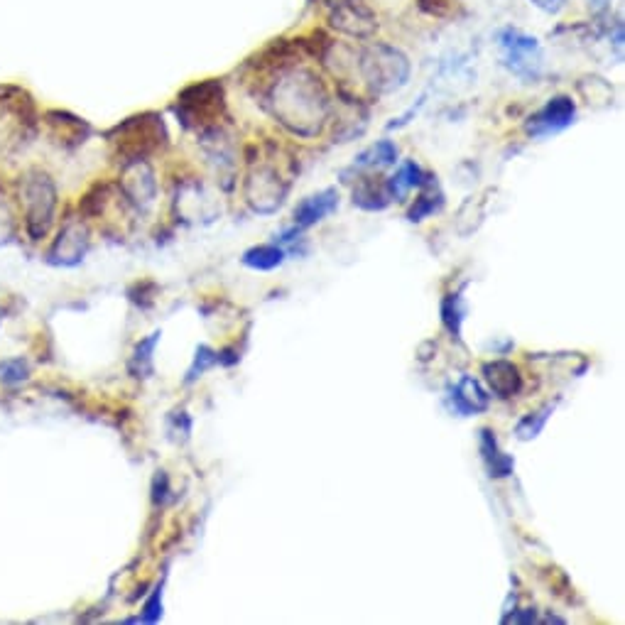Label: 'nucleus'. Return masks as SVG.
Returning a JSON list of instances; mask_svg holds the SVG:
<instances>
[{
	"label": "nucleus",
	"instance_id": "nucleus-26",
	"mask_svg": "<svg viewBox=\"0 0 625 625\" xmlns=\"http://www.w3.org/2000/svg\"><path fill=\"white\" fill-rule=\"evenodd\" d=\"M170 434L175 442H187L189 434H192V420L184 410H175L170 415Z\"/></svg>",
	"mask_w": 625,
	"mask_h": 625
},
{
	"label": "nucleus",
	"instance_id": "nucleus-31",
	"mask_svg": "<svg viewBox=\"0 0 625 625\" xmlns=\"http://www.w3.org/2000/svg\"><path fill=\"white\" fill-rule=\"evenodd\" d=\"M611 3V0H589V5H594L596 10H601V8H606V5Z\"/></svg>",
	"mask_w": 625,
	"mask_h": 625
},
{
	"label": "nucleus",
	"instance_id": "nucleus-20",
	"mask_svg": "<svg viewBox=\"0 0 625 625\" xmlns=\"http://www.w3.org/2000/svg\"><path fill=\"white\" fill-rule=\"evenodd\" d=\"M437 177H432L429 182L425 184V192L420 194V197L415 199V204L410 206V211H407V219L412 221V224H420V221L429 219L432 214H437V211H442L444 206V194L437 189V182H434Z\"/></svg>",
	"mask_w": 625,
	"mask_h": 625
},
{
	"label": "nucleus",
	"instance_id": "nucleus-14",
	"mask_svg": "<svg viewBox=\"0 0 625 625\" xmlns=\"http://www.w3.org/2000/svg\"><path fill=\"white\" fill-rule=\"evenodd\" d=\"M123 192L125 197L133 201L135 206H150L152 199L157 194L155 175H152L148 162H133V165H125V177H123Z\"/></svg>",
	"mask_w": 625,
	"mask_h": 625
},
{
	"label": "nucleus",
	"instance_id": "nucleus-17",
	"mask_svg": "<svg viewBox=\"0 0 625 625\" xmlns=\"http://www.w3.org/2000/svg\"><path fill=\"white\" fill-rule=\"evenodd\" d=\"M398 145L393 143V140H378V143L371 145L368 150H363L361 155L356 157V162H353V170L363 172V170H385V167L395 165L398 162Z\"/></svg>",
	"mask_w": 625,
	"mask_h": 625
},
{
	"label": "nucleus",
	"instance_id": "nucleus-24",
	"mask_svg": "<svg viewBox=\"0 0 625 625\" xmlns=\"http://www.w3.org/2000/svg\"><path fill=\"white\" fill-rule=\"evenodd\" d=\"M214 366H219V351L209 349V346H199L197 356H194V363H192V368H189L187 380H184V383L187 385L194 383V380L201 378V375Z\"/></svg>",
	"mask_w": 625,
	"mask_h": 625
},
{
	"label": "nucleus",
	"instance_id": "nucleus-6",
	"mask_svg": "<svg viewBox=\"0 0 625 625\" xmlns=\"http://www.w3.org/2000/svg\"><path fill=\"white\" fill-rule=\"evenodd\" d=\"M287 192H290V182L282 179L277 167L273 165H253L246 177V201L250 209L258 214H275L282 204H285Z\"/></svg>",
	"mask_w": 625,
	"mask_h": 625
},
{
	"label": "nucleus",
	"instance_id": "nucleus-2",
	"mask_svg": "<svg viewBox=\"0 0 625 625\" xmlns=\"http://www.w3.org/2000/svg\"><path fill=\"white\" fill-rule=\"evenodd\" d=\"M175 113L184 128L197 130L201 135L219 128L221 118L226 116L224 84H221L219 79H204L187 86V89L177 96Z\"/></svg>",
	"mask_w": 625,
	"mask_h": 625
},
{
	"label": "nucleus",
	"instance_id": "nucleus-32",
	"mask_svg": "<svg viewBox=\"0 0 625 625\" xmlns=\"http://www.w3.org/2000/svg\"><path fill=\"white\" fill-rule=\"evenodd\" d=\"M307 3H309V5H314V3H317V0H307Z\"/></svg>",
	"mask_w": 625,
	"mask_h": 625
},
{
	"label": "nucleus",
	"instance_id": "nucleus-19",
	"mask_svg": "<svg viewBox=\"0 0 625 625\" xmlns=\"http://www.w3.org/2000/svg\"><path fill=\"white\" fill-rule=\"evenodd\" d=\"M241 263L250 270H258V273H268V270L280 268L285 263V250L275 243H263V246H253L243 253Z\"/></svg>",
	"mask_w": 625,
	"mask_h": 625
},
{
	"label": "nucleus",
	"instance_id": "nucleus-15",
	"mask_svg": "<svg viewBox=\"0 0 625 625\" xmlns=\"http://www.w3.org/2000/svg\"><path fill=\"white\" fill-rule=\"evenodd\" d=\"M478 451H481L483 466L491 478H508L515 469V459L510 454H503L498 447L496 432L488 427L478 429Z\"/></svg>",
	"mask_w": 625,
	"mask_h": 625
},
{
	"label": "nucleus",
	"instance_id": "nucleus-16",
	"mask_svg": "<svg viewBox=\"0 0 625 625\" xmlns=\"http://www.w3.org/2000/svg\"><path fill=\"white\" fill-rule=\"evenodd\" d=\"M429 179H432V175H427V172L422 170L415 160H405L393 177L385 179V189H388L390 199L402 201L407 194L412 192V189L425 187Z\"/></svg>",
	"mask_w": 625,
	"mask_h": 625
},
{
	"label": "nucleus",
	"instance_id": "nucleus-27",
	"mask_svg": "<svg viewBox=\"0 0 625 625\" xmlns=\"http://www.w3.org/2000/svg\"><path fill=\"white\" fill-rule=\"evenodd\" d=\"M160 618H162V586H157L155 594L150 596L148 603H145L143 618H140V621L155 623V621H160Z\"/></svg>",
	"mask_w": 625,
	"mask_h": 625
},
{
	"label": "nucleus",
	"instance_id": "nucleus-21",
	"mask_svg": "<svg viewBox=\"0 0 625 625\" xmlns=\"http://www.w3.org/2000/svg\"><path fill=\"white\" fill-rule=\"evenodd\" d=\"M160 331H155V334H150L148 339L140 341L138 346H135L133 356H130V363H128V371L135 375V378H150L152 375V353H155V346L160 344Z\"/></svg>",
	"mask_w": 625,
	"mask_h": 625
},
{
	"label": "nucleus",
	"instance_id": "nucleus-4",
	"mask_svg": "<svg viewBox=\"0 0 625 625\" xmlns=\"http://www.w3.org/2000/svg\"><path fill=\"white\" fill-rule=\"evenodd\" d=\"M167 143V128L162 116L157 113H143V116L128 118L113 130V145L118 157H123L125 165L148 160L152 152H157Z\"/></svg>",
	"mask_w": 625,
	"mask_h": 625
},
{
	"label": "nucleus",
	"instance_id": "nucleus-23",
	"mask_svg": "<svg viewBox=\"0 0 625 625\" xmlns=\"http://www.w3.org/2000/svg\"><path fill=\"white\" fill-rule=\"evenodd\" d=\"M466 317V304L461 300V295H447L442 302V324L454 339H461V324Z\"/></svg>",
	"mask_w": 625,
	"mask_h": 625
},
{
	"label": "nucleus",
	"instance_id": "nucleus-3",
	"mask_svg": "<svg viewBox=\"0 0 625 625\" xmlns=\"http://www.w3.org/2000/svg\"><path fill=\"white\" fill-rule=\"evenodd\" d=\"M356 67L363 84L378 96L393 94L410 79V62H407L405 54L398 47L385 45V42H375V45L358 52Z\"/></svg>",
	"mask_w": 625,
	"mask_h": 625
},
{
	"label": "nucleus",
	"instance_id": "nucleus-7",
	"mask_svg": "<svg viewBox=\"0 0 625 625\" xmlns=\"http://www.w3.org/2000/svg\"><path fill=\"white\" fill-rule=\"evenodd\" d=\"M23 201L27 211L25 219L27 231H30V236L35 238V241H40L52 224L54 206H57V192H54L52 179L42 175V172H32V175L25 179Z\"/></svg>",
	"mask_w": 625,
	"mask_h": 625
},
{
	"label": "nucleus",
	"instance_id": "nucleus-11",
	"mask_svg": "<svg viewBox=\"0 0 625 625\" xmlns=\"http://www.w3.org/2000/svg\"><path fill=\"white\" fill-rule=\"evenodd\" d=\"M451 410L459 412L461 417L478 415V412H486L491 405V395L483 390V385L478 383L474 375H461L456 380V385H451L449 390Z\"/></svg>",
	"mask_w": 625,
	"mask_h": 625
},
{
	"label": "nucleus",
	"instance_id": "nucleus-30",
	"mask_svg": "<svg viewBox=\"0 0 625 625\" xmlns=\"http://www.w3.org/2000/svg\"><path fill=\"white\" fill-rule=\"evenodd\" d=\"M8 228H10V216H8V211L3 209V204H0V243H3L5 236H8Z\"/></svg>",
	"mask_w": 625,
	"mask_h": 625
},
{
	"label": "nucleus",
	"instance_id": "nucleus-28",
	"mask_svg": "<svg viewBox=\"0 0 625 625\" xmlns=\"http://www.w3.org/2000/svg\"><path fill=\"white\" fill-rule=\"evenodd\" d=\"M532 5H535V8H540V10H545V13L557 15V13H562L564 5H567V0H532Z\"/></svg>",
	"mask_w": 625,
	"mask_h": 625
},
{
	"label": "nucleus",
	"instance_id": "nucleus-25",
	"mask_svg": "<svg viewBox=\"0 0 625 625\" xmlns=\"http://www.w3.org/2000/svg\"><path fill=\"white\" fill-rule=\"evenodd\" d=\"M27 375H30V368H27L23 358H8V361L0 363V383H23V380H27Z\"/></svg>",
	"mask_w": 625,
	"mask_h": 625
},
{
	"label": "nucleus",
	"instance_id": "nucleus-29",
	"mask_svg": "<svg viewBox=\"0 0 625 625\" xmlns=\"http://www.w3.org/2000/svg\"><path fill=\"white\" fill-rule=\"evenodd\" d=\"M447 3L449 0H420V8L425 10V13L444 15L447 13Z\"/></svg>",
	"mask_w": 625,
	"mask_h": 625
},
{
	"label": "nucleus",
	"instance_id": "nucleus-13",
	"mask_svg": "<svg viewBox=\"0 0 625 625\" xmlns=\"http://www.w3.org/2000/svg\"><path fill=\"white\" fill-rule=\"evenodd\" d=\"M339 209V192L334 187L324 189V192L312 194V197L302 199L295 209V228L307 231V228L317 226L326 216L334 214Z\"/></svg>",
	"mask_w": 625,
	"mask_h": 625
},
{
	"label": "nucleus",
	"instance_id": "nucleus-1",
	"mask_svg": "<svg viewBox=\"0 0 625 625\" xmlns=\"http://www.w3.org/2000/svg\"><path fill=\"white\" fill-rule=\"evenodd\" d=\"M268 108L277 123L300 138H317L331 113L324 81L304 67L277 69V79L268 89Z\"/></svg>",
	"mask_w": 625,
	"mask_h": 625
},
{
	"label": "nucleus",
	"instance_id": "nucleus-9",
	"mask_svg": "<svg viewBox=\"0 0 625 625\" xmlns=\"http://www.w3.org/2000/svg\"><path fill=\"white\" fill-rule=\"evenodd\" d=\"M576 118V106L569 96H554L540 108V111L532 113L525 121V133L530 138H550V135L562 133Z\"/></svg>",
	"mask_w": 625,
	"mask_h": 625
},
{
	"label": "nucleus",
	"instance_id": "nucleus-8",
	"mask_svg": "<svg viewBox=\"0 0 625 625\" xmlns=\"http://www.w3.org/2000/svg\"><path fill=\"white\" fill-rule=\"evenodd\" d=\"M329 5V23L349 37L366 40L378 27V18L366 0H326Z\"/></svg>",
	"mask_w": 625,
	"mask_h": 625
},
{
	"label": "nucleus",
	"instance_id": "nucleus-10",
	"mask_svg": "<svg viewBox=\"0 0 625 625\" xmlns=\"http://www.w3.org/2000/svg\"><path fill=\"white\" fill-rule=\"evenodd\" d=\"M86 248H89V231H86V226L81 221H67L50 250V263L76 265L79 260H84Z\"/></svg>",
	"mask_w": 625,
	"mask_h": 625
},
{
	"label": "nucleus",
	"instance_id": "nucleus-5",
	"mask_svg": "<svg viewBox=\"0 0 625 625\" xmlns=\"http://www.w3.org/2000/svg\"><path fill=\"white\" fill-rule=\"evenodd\" d=\"M498 47L503 54V64L510 74L523 81H537L545 67L540 42L532 35L515 27H505L498 32Z\"/></svg>",
	"mask_w": 625,
	"mask_h": 625
},
{
	"label": "nucleus",
	"instance_id": "nucleus-18",
	"mask_svg": "<svg viewBox=\"0 0 625 625\" xmlns=\"http://www.w3.org/2000/svg\"><path fill=\"white\" fill-rule=\"evenodd\" d=\"M390 194L385 189V182H375L371 177L358 179L353 187V204L363 211H383L390 204Z\"/></svg>",
	"mask_w": 625,
	"mask_h": 625
},
{
	"label": "nucleus",
	"instance_id": "nucleus-12",
	"mask_svg": "<svg viewBox=\"0 0 625 625\" xmlns=\"http://www.w3.org/2000/svg\"><path fill=\"white\" fill-rule=\"evenodd\" d=\"M483 380L488 383V390L498 398L508 400L515 398V395L523 390V373L515 363L505 361V358H498V361H491L483 366Z\"/></svg>",
	"mask_w": 625,
	"mask_h": 625
},
{
	"label": "nucleus",
	"instance_id": "nucleus-22",
	"mask_svg": "<svg viewBox=\"0 0 625 625\" xmlns=\"http://www.w3.org/2000/svg\"><path fill=\"white\" fill-rule=\"evenodd\" d=\"M554 407H557V402H547V405H542L540 410L527 412L523 420L518 422V427H515V434H518L520 442H530V439L540 437V432L545 429L547 420H550V415L554 412Z\"/></svg>",
	"mask_w": 625,
	"mask_h": 625
}]
</instances>
